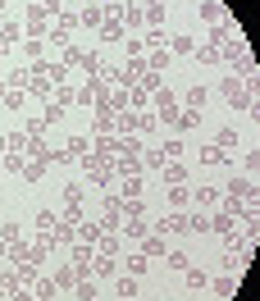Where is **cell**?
I'll use <instances>...</instances> for the list:
<instances>
[{"mask_svg": "<svg viewBox=\"0 0 260 301\" xmlns=\"http://www.w3.org/2000/svg\"><path fill=\"white\" fill-rule=\"evenodd\" d=\"M196 123H201V114H196V110H187V114H174V128H178V133H187V128H196Z\"/></svg>", "mask_w": 260, "mask_h": 301, "instance_id": "1", "label": "cell"}, {"mask_svg": "<svg viewBox=\"0 0 260 301\" xmlns=\"http://www.w3.org/2000/svg\"><path fill=\"white\" fill-rule=\"evenodd\" d=\"M160 228H169V233H187V215H169Z\"/></svg>", "mask_w": 260, "mask_h": 301, "instance_id": "2", "label": "cell"}, {"mask_svg": "<svg viewBox=\"0 0 260 301\" xmlns=\"http://www.w3.org/2000/svg\"><path fill=\"white\" fill-rule=\"evenodd\" d=\"M196 201H201V205H215L219 192H215V187H196Z\"/></svg>", "mask_w": 260, "mask_h": 301, "instance_id": "3", "label": "cell"}, {"mask_svg": "<svg viewBox=\"0 0 260 301\" xmlns=\"http://www.w3.org/2000/svg\"><path fill=\"white\" fill-rule=\"evenodd\" d=\"M215 146H219V151H224V146H237V133H233V128H219V141H215Z\"/></svg>", "mask_w": 260, "mask_h": 301, "instance_id": "4", "label": "cell"}, {"mask_svg": "<svg viewBox=\"0 0 260 301\" xmlns=\"http://www.w3.org/2000/svg\"><path fill=\"white\" fill-rule=\"evenodd\" d=\"M142 251H146V256H160L164 242H160V237H146V242H142Z\"/></svg>", "mask_w": 260, "mask_h": 301, "instance_id": "5", "label": "cell"}, {"mask_svg": "<svg viewBox=\"0 0 260 301\" xmlns=\"http://www.w3.org/2000/svg\"><path fill=\"white\" fill-rule=\"evenodd\" d=\"M228 292H233V278H215V297L228 301Z\"/></svg>", "mask_w": 260, "mask_h": 301, "instance_id": "6", "label": "cell"}, {"mask_svg": "<svg viewBox=\"0 0 260 301\" xmlns=\"http://www.w3.org/2000/svg\"><path fill=\"white\" fill-rule=\"evenodd\" d=\"M100 32H105V41H119V37H124V28H119V23H105Z\"/></svg>", "mask_w": 260, "mask_h": 301, "instance_id": "7", "label": "cell"}, {"mask_svg": "<svg viewBox=\"0 0 260 301\" xmlns=\"http://www.w3.org/2000/svg\"><path fill=\"white\" fill-rule=\"evenodd\" d=\"M5 292H9V283H5V278H0V297H5Z\"/></svg>", "mask_w": 260, "mask_h": 301, "instance_id": "8", "label": "cell"}]
</instances>
